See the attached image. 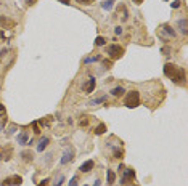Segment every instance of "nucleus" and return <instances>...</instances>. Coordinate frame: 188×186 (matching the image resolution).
Wrapping results in <instances>:
<instances>
[{
    "label": "nucleus",
    "mask_w": 188,
    "mask_h": 186,
    "mask_svg": "<svg viewBox=\"0 0 188 186\" xmlns=\"http://www.w3.org/2000/svg\"><path fill=\"white\" fill-rule=\"evenodd\" d=\"M164 74L175 83H182L185 80V69L180 68V66H175V64H172V63L164 64Z\"/></svg>",
    "instance_id": "nucleus-1"
},
{
    "label": "nucleus",
    "mask_w": 188,
    "mask_h": 186,
    "mask_svg": "<svg viewBox=\"0 0 188 186\" xmlns=\"http://www.w3.org/2000/svg\"><path fill=\"white\" fill-rule=\"evenodd\" d=\"M124 104L127 106V108H130V109L137 108V106L140 104V93H138L137 90L129 91L127 95H125V98H124Z\"/></svg>",
    "instance_id": "nucleus-2"
},
{
    "label": "nucleus",
    "mask_w": 188,
    "mask_h": 186,
    "mask_svg": "<svg viewBox=\"0 0 188 186\" xmlns=\"http://www.w3.org/2000/svg\"><path fill=\"white\" fill-rule=\"evenodd\" d=\"M106 55L111 60H119L124 55V48L121 45H117V44H111L109 47H106Z\"/></svg>",
    "instance_id": "nucleus-3"
},
{
    "label": "nucleus",
    "mask_w": 188,
    "mask_h": 186,
    "mask_svg": "<svg viewBox=\"0 0 188 186\" xmlns=\"http://www.w3.org/2000/svg\"><path fill=\"white\" fill-rule=\"evenodd\" d=\"M159 37H161L163 40H169V39H174V37H175V31H174L170 26L164 24V26H161V31H159Z\"/></svg>",
    "instance_id": "nucleus-4"
},
{
    "label": "nucleus",
    "mask_w": 188,
    "mask_h": 186,
    "mask_svg": "<svg viewBox=\"0 0 188 186\" xmlns=\"http://www.w3.org/2000/svg\"><path fill=\"white\" fill-rule=\"evenodd\" d=\"M121 184H127V181H134L135 180V170L134 169H124L121 173Z\"/></svg>",
    "instance_id": "nucleus-5"
},
{
    "label": "nucleus",
    "mask_w": 188,
    "mask_h": 186,
    "mask_svg": "<svg viewBox=\"0 0 188 186\" xmlns=\"http://www.w3.org/2000/svg\"><path fill=\"white\" fill-rule=\"evenodd\" d=\"M21 183H23V178L15 175V176H11V178H5V180L2 181L3 186H19Z\"/></svg>",
    "instance_id": "nucleus-6"
},
{
    "label": "nucleus",
    "mask_w": 188,
    "mask_h": 186,
    "mask_svg": "<svg viewBox=\"0 0 188 186\" xmlns=\"http://www.w3.org/2000/svg\"><path fill=\"white\" fill-rule=\"evenodd\" d=\"M74 159V148H66V151L65 154H63V157L60 159V164H68V162H71Z\"/></svg>",
    "instance_id": "nucleus-7"
},
{
    "label": "nucleus",
    "mask_w": 188,
    "mask_h": 186,
    "mask_svg": "<svg viewBox=\"0 0 188 186\" xmlns=\"http://www.w3.org/2000/svg\"><path fill=\"white\" fill-rule=\"evenodd\" d=\"M93 167H95V162H93V161H85V162L80 165L79 170L82 172V173H88L90 170H93Z\"/></svg>",
    "instance_id": "nucleus-8"
},
{
    "label": "nucleus",
    "mask_w": 188,
    "mask_h": 186,
    "mask_svg": "<svg viewBox=\"0 0 188 186\" xmlns=\"http://www.w3.org/2000/svg\"><path fill=\"white\" fill-rule=\"evenodd\" d=\"M27 141H29V133H27V132H21L18 135V143H19V145H27Z\"/></svg>",
    "instance_id": "nucleus-9"
},
{
    "label": "nucleus",
    "mask_w": 188,
    "mask_h": 186,
    "mask_svg": "<svg viewBox=\"0 0 188 186\" xmlns=\"http://www.w3.org/2000/svg\"><path fill=\"white\" fill-rule=\"evenodd\" d=\"M48 143H50V140H48L47 137H44V138H40V141H39V145H37V151L39 153H42L44 149L48 146Z\"/></svg>",
    "instance_id": "nucleus-10"
},
{
    "label": "nucleus",
    "mask_w": 188,
    "mask_h": 186,
    "mask_svg": "<svg viewBox=\"0 0 188 186\" xmlns=\"http://www.w3.org/2000/svg\"><path fill=\"white\" fill-rule=\"evenodd\" d=\"M84 90H85L87 93H92L95 90V77H90L88 79V82H87L85 87H84Z\"/></svg>",
    "instance_id": "nucleus-11"
},
{
    "label": "nucleus",
    "mask_w": 188,
    "mask_h": 186,
    "mask_svg": "<svg viewBox=\"0 0 188 186\" xmlns=\"http://www.w3.org/2000/svg\"><path fill=\"white\" fill-rule=\"evenodd\" d=\"M178 29L182 34H186L188 32V23H186V19H178Z\"/></svg>",
    "instance_id": "nucleus-12"
},
{
    "label": "nucleus",
    "mask_w": 188,
    "mask_h": 186,
    "mask_svg": "<svg viewBox=\"0 0 188 186\" xmlns=\"http://www.w3.org/2000/svg\"><path fill=\"white\" fill-rule=\"evenodd\" d=\"M124 93H125V90H124L122 87H116V88H113V90H111V95H113V96H116V98L122 96Z\"/></svg>",
    "instance_id": "nucleus-13"
},
{
    "label": "nucleus",
    "mask_w": 188,
    "mask_h": 186,
    "mask_svg": "<svg viewBox=\"0 0 188 186\" xmlns=\"http://www.w3.org/2000/svg\"><path fill=\"white\" fill-rule=\"evenodd\" d=\"M114 180H116V175H114V172L108 170V172H106V183L111 186V184L114 183Z\"/></svg>",
    "instance_id": "nucleus-14"
},
{
    "label": "nucleus",
    "mask_w": 188,
    "mask_h": 186,
    "mask_svg": "<svg viewBox=\"0 0 188 186\" xmlns=\"http://www.w3.org/2000/svg\"><path fill=\"white\" fill-rule=\"evenodd\" d=\"M21 157H23L24 162H31V161L34 159V156H32L31 151H23V153H21Z\"/></svg>",
    "instance_id": "nucleus-15"
},
{
    "label": "nucleus",
    "mask_w": 188,
    "mask_h": 186,
    "mask_svg": "<svg viewBox=\"0 0 188 186\" xmlns=\"http://www.w3.org/2000/svg\"><path fill=\"white\" fill-rule=\"evenodd\" d=\"M104 132H106V125L104 124H98V127L95 128V135H103Z\"/></svg>",
    "instance_id": "nucleus-16"
},
{
    "label": "nucleus",
    "mask_w": 188,
    "mask_h": 186,
    "mask_svg": "<svg viewBox=\"0 0 188 186\" xmlns=\"http://www.w3.org/2000/svg\"><path fill=\"white\" fill-rule=\"evenodd\" d=\"M113 2H114V0H104V2H103V10H111V8H113Z\"/></svg>",
    "instance_id": "nucleus-17"
},
{
    "label": "nucleus",
    "mask_w": 188,
    "mask_h": 186,
    "mask_svg": "<svg viewBox=\"0 0 188 186\" xmlns=\"http://www.w3.org/2000/svg\"><path fill=\"white\" fill-rule=\"evenodd\" d=\"M122 156H124L122 148H114V157L116 159H122Z\"/></svg>",
    "instance_id": "nucleus-18"
},
{
    "label": "nucleus",
    "mask_w": 188,
    "mask_h": 186,
    "mask_svg": "<svg viewBox=\"0 0 188 186\" xmlns=\"http://www.w3.org/2000/svg\"><path fill=\"white\" fill-rule=\"evenodd\" d=\"M63 181H65V175H60V176L55 178V183H53V186H61V184H63Z\"/></svg>",
    "instance_id": "nucleus-19"
},
{
    "label": "nucleus",
    "mask_w": 188,
    "mask_h": 186,
    "mask_svg": "<svg viewBox=\"0 0 188 186\" xmlns=\"http://www.w3.org/2000/svg\"><path fill=\"white\" fill-rule=\"evenodd\" d=\"M104 42H106V40H104V37L98 35V37L95 39V45H96V47H103V45H104Z\"/></svg>",
    "instance_id": "nucleus-20"
},
{
    "label": "nucleus",
    "mask_w": 188,
    "mask_h": 186,
    "mask_svg": "<svg viewBox=\"0 0 188 186\" xmlns=\"http://www.w3.org/2000/svg\"><path fill=\"white\" fill-rule=\"evenodd\" d=\"M104 99H106V95H103L101 98H96V99H93V101H90V104H100V103H103Z\"/></svg>",
    "instance_id": "nucleus-21"
},
{
    "label": "nucleus",
    "mask_w": 188,
    "mask_h": 186,
    "mask_svg": "<svg viewBox=\"0 0 188 186\" xmlns=\"http://www.w3.org/2000/svg\"><path fill=\"white\" fill-rule=\"evenodd\" d=\"M77 181H79V178L77 176H72L71 181H69V186H77Z\"/></svg>",
    "instance_id": "nucleus-22"
},
{
    "label": "nucleus",
    "mask_w": 188,
    "mask_h": 186,
    "mask_svg": "<svg viewBox=\"0 0 188 186\" xmlns=\"http://www.w3.org/2000/svg\"><path fill=\"white\" fill-rule=\"evenodd\" d=\"M77 2H79V3H84V5H92L95 0H77Z\"/></svg>",
    "instance_id": "nucleus-23"
},
{
    "label": "nucleus",
    "mask_w": 188,
    "mask_h": 186,
    "mask_svg": "<svg viewBox=\"0 0 188 186\" xmlns=\"http://www.w3.org/2000/svg\"><path fill=\"white\" fill-rule=\"evenodd\" d=\"M48 183H50V178H45V180H42L40 184H37V186H48Z\"/></svg>",
    "instance_id": "nucleus-24"
},
{
    "label": "nucleus",
    "mask_w": 188,
    "mask_h": 186,
    "mask_svg": "<svg viewBox=\"0 0 188 186\" xmlns=\"http://www.w3.org/2000/svg\"><path fill=\"white\" fill-rule=\"evenodd\" d=\"M170 6H172V8H178V6H180V0H174V2L170 3Z\"/></svg>",
    "instance_id": "nucleus-25"
},
{
    "label": "nucleus",
    "mask_w": 188,
    "mask_h": 186,
    "mask_svg": "<svg viewBox=\"0 0 188 186\" xmlns=\"http://www.w3.org/2000/svg\"><path fill=\"white\" fill-rule=\"evenodd\" d=\"M101 58H100V56H95V58H87L85 60V63H92V61H100Z\"/></svg>",
    "instance_id": "nucleus-26"
},
{
    "label": "nucleus",
    "mask_w": 188,
    "mask_h": 186,
    "mask_svg": "<svg viewBox=\"0 0 188 186\" xmlns=\"http://www.w3.org/2000/svg\"><path fill=\"white\" fill-rule=\"evenodd\" d=\"M161 53H164V55L167 56V55H169V53H170V48H169V47H164V48L161 50Z\"/></svg>",
    "instance_id": "nucleus-27"
},
{
    "label": "nucleus",
    "mask_w": 188,
    "mask_h": 186,
    "mask_svg": "<svg viewBox=\"0 0 188 186\" xmlns=\"http://www.w3.org/2000/svg\"><path fill=\"white\" fill-rule=\"evenodd\" d=\"M87 124H88V119H82V120H80V125H82V127H85Z\"/></svg>",
    "instance_id": "nucleus-28"
},
{
    "label": "nucleus",
    "mask_w": 188,
    "mask_h": 186,
    "mask_svg": "<svg viewBox=\"0 0 188 186\" xmlns=\"http://www.w3.org/2000/svg\"><path fill=\"white\" fill-rule=\"evenodd\" d=\"M122 34V27H116V35H121Z\"/></svg>",
    "instance_id": "nucleus-29"
},
{
    "label": "nucleus",
    "mask_w": 188,
    "mask_h": 186,
    "mask_svg": "<svg viewBox=\"0 0 188 186\" xmlns=\"http://www.w3.org/2000/svg\"><path fill=\"white\" fill-rule=\"evenodd\" d=\"M103 64H104V66H106V68H108V66L111 68V64H113V63H111V61H108V60H104V61H103Z\"/></svg>",
    "instance_id": "nucleus-30"
},
{
    "label": "nucleus",
    "mask_w": 188,
    "mask_h": 186,
    "mask_svg": "<svg viewBox=\"0 0 188 186\" xmlns=\"http://www.w3.org/2000/svg\"><path fill=\"white\" fill-rule=\"evenodd\" d=\"M36 2H37V0H26V3H27V5H34Z\"/></svg>",
    "instance_id": "nucleus-31"
},
{
    "label": "nucleus",
    "mask_w": 188,
    "mask_h": 186,
    "mask_svg": "<svg viewBox=\"0 0 188 186\" xmlns=\"http://www.w3.org/2000/svg\"><path fill=\"white\" fill-rule=\"evenodd\" d=\"M124 169H125V165H124V164H121V165H119V167H117V170H119V172H121V173H122V170H124Z\"/></svg>",
    "instance_id": "nucleus-32"
},
{
    "label": "nucleus",
    "mask_w": 188,
    "mask_h": 186,
    "mask_svg": "<svg viewBox=\"0 0 188 186\" xmlns=\"http://www.w3.org/2000/svg\"><path fill=\"white\" fill-rule=\"evenodd\" d=\"M60 2H61L63 5H69V2H71V0H60Z\"/></svg>",
    "instance_id": "nucleus-33"
},
{
    "label": "nucleus",
    "mask_w": 188,
    "mask_h": 186,
    "mask_svg": "<svg viewBox=\"0 0 188 186\" xmlns=\"http://www.w3.org/2000/svg\"><path fill=\"white\" fill-rule=\"evenodd\" d=\"M134 3H135V5H142L143 0H134Z\"/></svg>",
    "instance_id": "nucleus-34"
},
{
    "label": "nucleus",
    "mask_w": 188,
    "mask_h": 186,
    "mask_svg": "<svg viewBox=\"0 0 188 186\" xmlns=\"http://www.w3.org/2000/svg\"><path fill=\"white\" fill-rule=\"evenodd\" d=\"M101 184V181L100 180H95V183H93V186H100Z\"/></svg>",
    "instance_id": "nucleus-35"
},
{
    "label": "nucleus",
    "mask_w": 188,
    "mask_h": 186,
    "mask_svg": "<svg viewBox=\"0 0 188 186\" xmlns=\"http://www.w3.org/2000/svg\"><path fill=\"white\" fill-rule=\"evenodd\" d=\"M5 111V108H3V104H0V112H3Z\"/></svg>",
    "instance_id": "nucleus-36"
},
{
    "label": "nucleus",
    "mask_w": 188,
    "mask_h": 186,
    "mask_svg": "<svg viewBox=\"0 0 188 186\" xmlns=\"http://www.w3.org/2000/svg\"><path fill=\"white\" fill-rule=\"evenodd\" d=\"M84 186H87V184H84Z\"/></svg>",
    "instance_id": "nucleus-37"
}]
</instances>
